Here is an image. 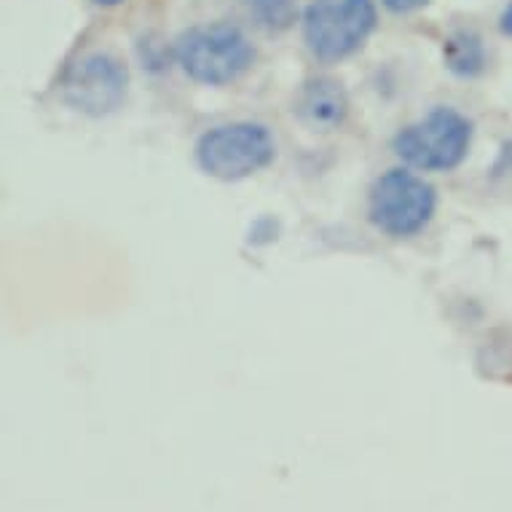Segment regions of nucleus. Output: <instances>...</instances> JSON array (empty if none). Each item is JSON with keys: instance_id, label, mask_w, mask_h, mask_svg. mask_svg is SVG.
Listing matches in <instances>:
<instances>
[{"instance_id": "obj_9", "label": "nucleus", "mask_w": 512, "mask_h": 512, "mask_svg": "<svg viewBox=\"0 0 512 512\" xmlns=\"http://www.w3.org/2000/svg\"><path fill=\"white\" fill-rule=\"evenodd\" d=\"M244 6L255 19V25L269 33H282L287 27H293V22L298 19L295 0H244Z\"/></svg>"}, {"instance_id": "obj_4", "label": "nucleus", "mask_w": 512, "mask_h": 512, "mask_svg": "<svg viewBox=\"0 0 512 512\" xmlns=\"http://www.w3.org/2000/svg\"><path fill=\"white\" fill-rule=\"evenodd\" d=\"M277 153L274 137L263 124L234 121L204 132L196 143L199 167L218 180H242L269 167Z\"/></svg>"}, {"instance_id": "obj_11", "label": "nucleus", "mask_w": 512, "mask_h": 512, "mask_svg": "<svg viewBox=\"0 0 512 512\" xmlns=\"http://www.w3.org/2000/svg\"><path fill=\"white\" fill-rule=\"evenodd\" d=\"M499 30H502L507 38H512V0L507 3V9L502 11V17H499Z\"/></svg>"}, {"instance_id": "obj_6", "label": "nucleus", "mask_w": 512, "mask_h": 512, "mask_svg": "<svg viewBox=\"0 0 512 512\" xmlns=\"http://www.w3.org/2000/svg\"><path fill=\"white\" fill-rule=\"evenodd\" d=\"M126 68L110 54H89L76 62L62 84V97L81 113L105 116L124 102Z\"/></svg>"}, {"instance_id": "obj_2", "label": "nucleus", "mask_w": 512, "mask_h": 512, "mask_svg": "<svg viewBox=\"0 0 512 512\" xmlns=\"http://www.w3.org/2000/svg\"><path fill=\"white\" fill-rule=\"evenodd\" d=\"M472 121L454 108H435L395 137V153L421 172H451L467 159Z\"/></svg>"}, {"instance_id": "obj_12", "label": "nucleus", "mask_w": 512, "mask_h": 512, "mask_svg": "<svg viewBox=\"0 0 512 512\" xmlns=\"http://www.w3.org/2000/svg\"><path fill=\"white\" fill-rule=\"evenodd\" d=\"M94 3H100V6H116L121 0H94Z\"/></svg>"}, {"instance_id": "obj_7", "label": "nucleus", "mask_w": 512, "mask_h": 512, "mask_svg": "<svg viewBox=\"0 0 512 512\" xmlns=\"http://www.w3.org/2000/svg\"><path fill=\"white\" fill-rule=\"evenodd\" d=\"M298 113L306 124L314 129H336L344 124L349 113V100L344 89L333 78H314L303 86L301 100H298Z\"/></svg>"}, {"instance_id": "obj_8", "label": "nucleus", "mask_w": 512, "mask_h": 512, "mask_svg": "<svg viewBox=\"0 0 512 512\" xmlns=\"http://www.w3.org/2000/svg\"><path fill=\"white\" fill-rule=\"evenodd\" d=\"M445 62L459 76H478L486 68V49L478 33L459 30L445 41Z\"/></svg>"}, {"instance_id": "obj_5", "label": "nucleus", "mask_w": 512, "mask_h": 512, "mask_svg": "<svg viewBox=\"0 0 512 512\" xmlns=\"http://www.w3.org/2000/svg\"><path fill=\"white\" fill-rule=\"evenodd\" d=\"M435 188L408 169H389L370 188L368 215L381 234L392 239L419 234L435 215Z\"/></svg>"}, {"instance_id": "obj_10", "label": "nucleus", "mask_w": 512, "mask_h": 512, "mask_svg": "<svg viewBox=\"0 0 512 512\" xmlns=\"http://www.w3.org/2000/svg\"><path fill=\"white\" fill-rule=\"evenodd\" d=\"M427 3H432V0H384V6L389 11H395V14H411V11L421 9Z\"/></svg>"}, {"instance_id": "obj_1", "label": "nucleus", "mask_w": 512, "mask_h": 512, "mask_svg": "<svg viewBox=\"0 0 512 512\" xmlns=\"http://www.w3.org/2000/svg\"><path fill=\"white\" fill-rule=\"evenodd\" d=\"M175 59L196 84L223 86L252 68L255 49L239 27L215 22L185 30L175 41Z\"/></svg>"}, {"instance_id": "obj_3", "label": "nucleus", "mask_w": 512, "mask_h": 512, "mask_svg": "<svg viewBox=\"0 0 512 512\" xmlns=\"http://www.w3.org/2000/svg\"><path fill=\"white\" fill-rule=\"evenodd\" d=\"M376 30L373 0H311L303 11V38L322 62L352 57Z\"/></svg>"}]
</instances>
